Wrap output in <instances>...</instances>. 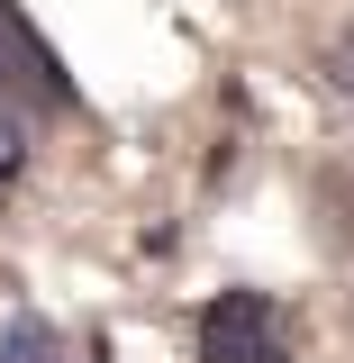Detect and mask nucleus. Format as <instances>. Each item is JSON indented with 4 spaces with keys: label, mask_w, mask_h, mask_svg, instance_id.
Returning <instances> with one entry per match:
<instances>
[{
    "label": "nucleus",
    "mask_w": 354,
    "mask_h": 363,
    "mask_svg": "<svg viewBox=\"0 0 354 363\" xmlns=\"http://www.w3.org/2000/svg\"><path fill=\"white\" fill-rule=\"evenodd\" d=\"M191 354L200 363H291V336H282V300L272 291H209L200 318H191Z\"/></svg>",
    "instance_id": "obj_1"
},
{
    "label": "nucleus",
    "mask_w": 354,
    "mask_h": 363,
    "mask_svg": "<svg viewBox=\"0 0 354 363\" xmlns=\"http://www.w3.org/2000/svg\"><path fill=\"white\" fill-rule=\"evenodd\" d=\"M0 100L9 109H82V82L64 73V55L37 37V18L18 0H0Z\"/></svg>",
    "instance_id": "obj_2"
},
{
    "label": "nucleus",
    "mask_w": 354,
    "mask_h": 363,
    "mask_svg": "<svg viewBox=\"0 0 354 363\" xmlns=\"http://www.w3.org/2000/svg\"><path fill=\"white\" fill-rule=\"evenodd\" d=\"M64 354V336L45 327L37 309H18V318H0V363H55Z\"/></svg>",
    "instance_id": "obj_3"
},
{
    "label": "nucleus",
    "mask_w": 354,
    "mask_h": 363,
    "mask_svg": "<svg viewBox=\"0 0 354 363\" xmlns=\"http://www.w3.org/2000/svg\"><path fill=\"white\" fill-rule=\"evenodd\" d=\"M18 182H28V118L0 100V200H9Z\"/></svg>",
    "instance_id": "obj_4"
},
{
    "label": "nucleus",
    "mask_w": 354,
    "mask_h": 363,
    "mask_svg": "<svg viewBox=\"0 0 354 363\" xmlns=\"http://www.w3.org/2000/svg\"><path fill=\"white\" fill-rule=\"evenodd\" d=\"M327 91H336V100H354V28L327 45Z\"/></svg>",
    "instance_id": "obj_5"
},
{
    "label": "nucleus",
    "mask_w": 354,
    "mask_h": 363,
    "mask_svg": "<svg viewBox=\"0 0 354 363\" xmlns=\"http://www.w3.org/2000/svg\"><path fill=\"white\" fill-rule=\"evenodd\" d=\"M82 363H109V336H91V345H82Z\"/></svg>",
    "instance_id": "obj_6"
}]
</instances>
